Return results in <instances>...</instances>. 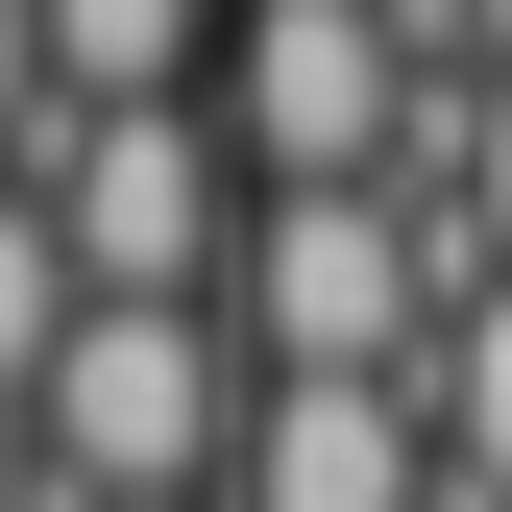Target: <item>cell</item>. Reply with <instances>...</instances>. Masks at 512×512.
<instances>
[{"label": "cell", "mask_w": 512, "mask_h": 512, "mask_svg": "<svg viewBox=\"0 0 512 512\" xmlns=\"http://www.w3.org/2000/svg\"><path fill=\"white\" fill-rule=\"evenodd\" d=\"M244 415H269V366H244V317H74V366H49V464L98 512H220L244 488Z\"/></svg>", "instance_id": "obj_1"}, {"label": "cell", "mask_w": 512, "mask_h": 512, "mask_svg": "<svg viewBox=\"0 0 512 512\" xmlns=\"http://www.w3.org/2000/svg\"><path fill=\"white\" fill-rule=\"evenodd\" d=\"M220 317H244V366H269V391H415L464 293H439V244H415L391 196H269Z\"/></svg>", "instance_id": "obj_2"}, {"label": "cell", "mask_w": 512, "mask_h": 512, "mask_svg": "<svg viewBox=\"0 0 512 512\" xmlns=\"http://www.w3.org/2000/svg\"><path fill=\"white\" fill-rule=\"evenodd\" d=\"M49 220H74L98 317H220V293H244V220H269V171L220 147V98H122V122H74Z\"/></svg>", "instance_id": "obj_3"}, {"label": "cell", "mask_w": 512, "mask_h": 512, "mask_svg": "<svg viewBox=\"0 0 512 512\" xmlns=\"http://www.w3.org/2000/svg\"><path fill=\"white\" fill-rule=\"evenodd\" d=\"M220 147L269 171V196H391V147H415L391 0H244L220 25Z\"/></svg>", "instance_id": "obj_4"}, {"label": "cell", "mask_w": 512, "mask_h": 512, "mask_svg": "<svg viewBox=\"0 0 512 512\" xmlns=\"http://www.w3.org/2000/svg\"><path fill=\"white\" fill-rule=\"evenodd\" d=\"M220 512H439V415L415 391H269Z\"/></svg>", "instance_id": "obj_5"}, {"label": "cell", "mask_w": 512, "mask_h": 512, "mask_svg": "<svg viewBox=\"0 0 512 512\" xmlns=\"http://www.w3.org/2000/svg\"><path fill=\"white\" fill-rule=\"evenodd\" d=\"M25 25H49V74H74V122H122V98H220L244 0H25Z\"/></svg>", "instance_id": "obj_6"}, {"label": "cell", "mask_w": 512, "mask_h": 512, "mask_svg": "<svg viewBox=\"0 0 512 512\" xmlns=\"http://www.w3.org/2000/svg\"><path fill=\"white\" fill-rule=\"evenodd\" d=\"M74 317H98L74 220H49V196H0V415H49V366H74Z\"/></svg>", "instance_id": "obj_7"}, {"label": "cell", "mask_w": 512, "mask_h": 512, "mask_svg": "<svg viewBox=\"0 0 512 512\" xmlns=\"http://www.w3.org/2000/svg\"><path fill=\"white\" fill-rule=\"evenodd\" d=\"M415 415H439V488H488V512H512V293H464V317H439Z\"/></svg>", "instance_id": "obj_8"}]
</instances>
